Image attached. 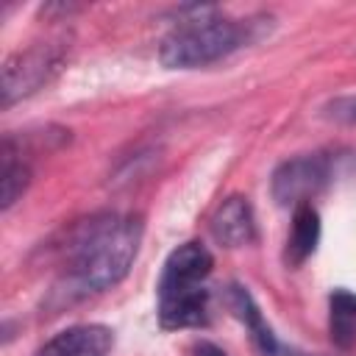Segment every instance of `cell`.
<instances>
[{"mask_svg": "<svg viewBox=\"0 0 356 356\" xmlns=\"http://www.w3.org/2000/svg\"><path fill=\"white\" fill-rule=\"evenodd\" d=\"M142 242V220L134 214H92L64 242V281L72 292H103L120 284Z\"/></svg>", "mask_w": 356, "mask_h": 356, "instance_id": "cell-1", "label": "cell"}, {"mask_svg": "<svg viewBox=\"0 0 356 356\" xmlns=\"http://www.w3.org/2000/svg\"><path fill=\"white\" fill-rule=\"evenodd\" d=\"M189 11L192 17H184L159 44V61L167 70L209 67L261 36V22L256 19H234L211 6Z\"/></svg>", "mask_w": 356, "mask_h": 356, "instance_id": "cell-2", "label": "cell"}, {"mask_svg": "<svg viewBox=\"0 0 356 356\" xmlns=\"http://www.w3.org/2000/svg\"><path fill=\"white\" fill-rule=\"evenodd\" d=\"M214 267V259L206 245L184 242L178 245L159 278V323L161 328H197L209 320V289L206 278Z\"/></svg>", "mask_w": 356, "mask_h": 356, "instance_id": "cell-3", "label": "cell"}, {"mask_svg": "<svg viewBox=\"0 0 356 356\" xmlns=\"http://www.w3.org/2000/svg\"><path fill=\"white\" fill-rule=\"evenodd\" d=\"M67 58L64 42H36L25 50H17L3 64V106H11L33 92H39L44 83H50L61 64Z\"/></svg>", "mask_w": 356, "mask_h": 356, "instance_id": "cell-4", "label": "cell"}, {"mask_svg": "<svg viewBox=\"0 0 356 356\" xmlns=\"http://www.w3.org/2000/svg\"><path fill=\"white\" fill-rule=\"evenodd\" d=\"M328 181H331V159L323 153H300L275 167L270 192L275 203L295 209L300 203H312V197L320 195Z\"/></svg>", "mask_w": 356, "mask_h": 356, "instance_id": "cell-5", "label": "cell"}, {"mask_svg": "<svg viewBox=\"0 0 356 356\" xmlns=\"http://www.w3.org/2000/svg\"><path fill=\"white\" fill-rule=\"evenodd\" d=\"M114 348V331L100 323H81L53 334L33 356H108Z\"/></svg>", "mask_w": 356, "mask_h": 356, "instance_id": "cell-6", "label": "cell"}, {"mask_svg": "<svg viewBox=\"0 0 356 356\" xmlns=\"http://www.w3.org/2000/svg\"><path fill=\"white\" fill-rule=\"evenodd\" d=\"M211 234L225 248H242L256 239V217L253 206L242 195H231L220 203V209L211 217Z\"/></svg>", "mask_w": 356, "mask_h": 356, "instance_id": "cell-7", "label": "cell"}, {"mask_svg": "<svg viewBox=\"0 0 356 356\" xmlns=\"http://www.w3.org/2000/svg\"><path fill=\"white\" fill-rule=\"evenodd\" d=\"M228 306H231V312L245 323V328H248V334H250V339H253V345H256V350H259L261 356H278V353L284 350L281 342L275 339L273 328L267 325V320H264L259 303L253 300V295H250L245 286L231 284V289H228Z\"/></svg>", "mask_w": 356, "mask_h": 356, "instance_id": "cell-8", "label": "cell"}, {"mask_svg": "<svg viewBox=\"0 0 356 356\" xmlns=\"http://www.w3.org/2000/svg\"><path fill=\"white\" fill-rule=\"evenodd\" d=\"M320 242V214L312 203H300L292 209V228L286 236V261L292 267L303 264Z\"/></svg>", "mask_w": 356, "mask_h": 356, "instance_id": "cell-9", "label": "cell"}, {"mask_svg": "<svg viewBox=\"0 0 356 356\" xmlns=\"http://www.w3.org/2000/svg\"><path fill=\"white\" fill-rule=\"evenodd\" d=\"M328 334L342 350L356 345V295L350 289H334L328 298Z\"/></svg>", "mask_w": 356, "mask_h": 356, "instance_id": "cell-10", "label": "cell"}, {"mask_svg": "<svg viewBox=\"0 0 356 356\" xmlns=\"http://www.w3.org/2000/svg\"><path fill=\"white\" fill-rule=\"evenodd\" d=\"M31 184V167L22 161V153L17 150L14 139L6 136L3 139V172H0V197H3V209H11L22 192Z\"/></svg>", "mask_w": 356, "mask_h": 356, "instance_id": "cell-11", "label": "cell"}, {"mask_svg": "<svg viewBox=\"0 0 356 356\" xmlns=\"http://www.w3.org/2000/svg\"><path fill=\"white\" fill-rule=\"evenodd\" d=\"M323 117H328V120H334V122L356 125V95L331 97V100L323 106Z\"/></svg>", "mask_w": 356, "mask_h": 356, "instance_id": "cell-12", "label": "cell"}, {"mask_svg": "<svg viewBox=\"0 0 356 356\" xmlns=\"http://www.w3.org/2000/svg\"><path fill=\"white\" fill-rule=\"evenodd\" d=\"M192 353L195 356H228L222 348H217L214 342H206V339H200V342H195V348H192Z\"/></svg>", "mask_w": 356, "mask_h": 356, "instance_id": "cell-13", "label": "cell"}]
</instances>
